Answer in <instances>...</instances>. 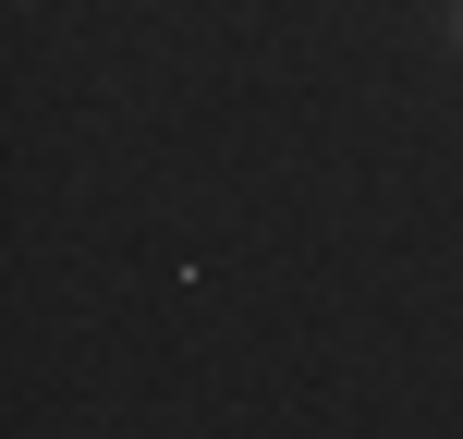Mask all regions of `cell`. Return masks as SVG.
<instances>
[{
	"instance_id": "cell-1",
	"label": "cell",
	"mask_w": 463,
	"mask_h": 439,
	"mask_svg": "<svg viewBox=\"0 0 463 439\" xmlns=\"http://www.w3.org/2000/svg\"><path fill=\"white\" fill-rule=\"evenodd\" d=\"M439 37H451V62H463V0H451V13H439Z\"/></svg>"
}]
</instances>
